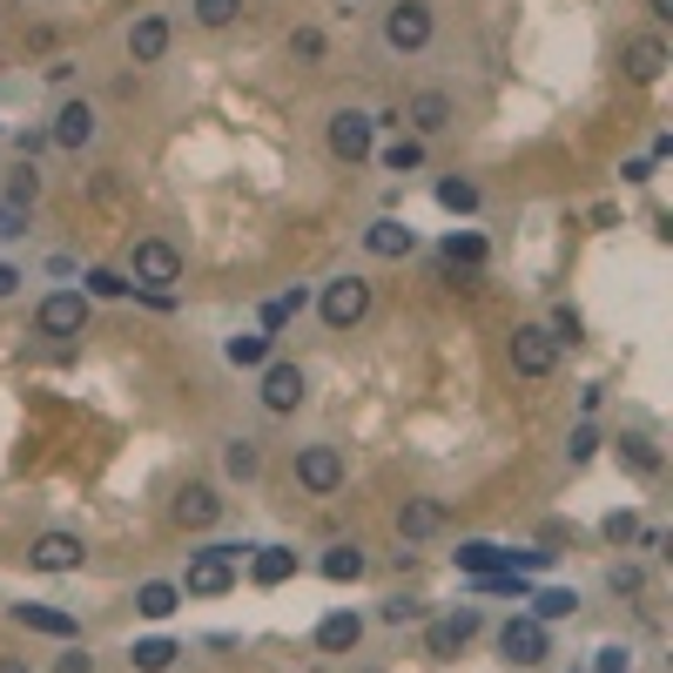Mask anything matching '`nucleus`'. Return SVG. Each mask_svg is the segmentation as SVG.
Here are the masks:
<instances>
[{
    "label": "nucleus",
    "instance_id": "423d86ee",
    "mask_svg": "<svg viewBox=\"0 0 673 673\" xmlns=\"http://www.w3.org/2000/svg\"><path fill=\"white\" fill-rule=\"evenodd\" d=\"M323 142H330V155H336V162H364V155L377 148V122H371V115H358V108H336V115H330V128H323Z\"/></svg>",
    "mask_w": 673,
    "mask_h": 673
},
{
    "label": "nucleus",
    "instance_id": "c756f323",
    "mask_svg": "<svg viewBox=\"0 0 673 673\" xmlns=\"http://www.w3.org/2000/svg\"><path fill=\"white\" fill-rule=\"evenodd\" d=\"M222 465H229V478L249 485V478L263 472V445H257V438H229V445H222Z\"/></svg>",
    "mask_w": 673,
    "mask_h": 673
},
{
    "label": "nucleus",
    "instance_id": "4c0bfd02",
    "mask_svg": "<svg viewBox=\"0 0 673 673\" xmlns=\"http://www.w3.org/2000/svg\"><path fill=\"white\" fill-rule=\"evenodd\" d=\"M8 203H14V209H34V203H41V176H34V162H21V176L8 183Z\"/></svg>",
    "mask_w": 673,
    "mask_h": 673
},
{
    "label": "nucleus",
    "instance_id": "412c9836",
    "mask_svg": "<svg viewBox=\"0 0 673 673\" xmlns=\"http://www.w3.org/2000/svg\"><path fill=\"white\" fill-rule=\"evenodd\" d=\"M364 566H371V559H364V546H358V539H336V546L317 559V572H323V579H336V586H358V579H364Z\"/></svg>",
    "mask_w": 673,
    "mask_h": 673
},
{
    "label": "nucleus",
    "instance_id": "c85d7f7f",
    "mask_svg": "<svg viewBox=\"0 0 673 673\" xmlns=\"http://www.w3.org/2000/svg\"><path fill=\"white\" fill-rule=\"evenodd\" d=\"M176 660H183V646H176V640H135V653H128V666H135V673H168Z\"/></svg>",
    "mask_w": 673,
    "mask_h": 673
},
{
    "label": "nucleus",
    "instance_id": "393cba45",
    "mask_svg": "<svg viewBox=\"0 0 673 673\" xmlns=\"http://www.w3.org/2000/svg\"><path fill=\"white\" fill-rule=\"evenodd\" d=\"M505 566H512V552H505V546H491V539H465L458 546V572H505Z\"/></svg>",
    "mask_w": 673,
    "mask_h": 673
},
{
    "label": "nucleus",
    "instance_id": "39448f33",
    "mask_svg": "<svg viewBox=\"0 0 673 673\" xmlns=\"http://www.w3.org/2000/svg\"><path fill=\"white\" fill-rule=\"evenodd\" d=\"M34 330L54 336V344L81 336V330H89V297H81V290H48V297L34 303Z\"/></svg>",
    "mask_w": 673,
    "mask_h": 673
},
{
    "label": "nucleus",
    "instance_id": "9b49d317",
    "mask_svg": "<svg viewBox=\"0 0 673 673\" xmlns=\"http://www.w3.org/2000/svg\"><path fill=\"white\" fill-rule=\"evenodd\" d=\"M397 128H411L417 142H425V135H445V128H452V95H445V89H417V95L404 102Z\"/></svg>",
    "mask_w": 673,
    "mask_h": 673
},
{
    "label": "nucleus",
    "instance_id": "dca6fc26",
    "mask_svg": "<svg viewBox=\"0 0 673 673\" xmlns=\"http://www.w3.org/2000/svg\"><path fill=\"white\" fill-rule=\"evenodd\" d=\"M472 633H478V613H445V620H432V627H425V660H452Z\"/></svg>",
    "mask_w": 673,
    "mask_h": 673
},
{
    "label": "nucleus",
    "instance_id": "a211bd4d",
    "mask_svg": "<svg viewBox=\"0 0 673 673\" xmlns=\"http://www.w3.org/2000/svg\"><path fill=\"white\" fill-rule=\"evenodd\" d=\"M168 54V21L162 14H135V28H128V61L135 68H155Z\"/></svg>",
    "mask_w": 673,
    "mask_h": 673
},
{
    "label": "nucleus",
    "instance_id": "3c124183",
    "mask_svg": "<svg viewBox=\"0 0 673 673\" xmlns=\"http://www.w3.org/2000/svg\"><path fill=\"white\" fill-rule=\"evenodd\" d=\"M646 14L653 21H673V0H646Z\"/></svg>",
    "mask_w": 673,
    "mask_h": 673
},
{
    "label": "nucleus",
    "instance_id": "473e14b6",
    "mask_svg": "<svg viewBox=\"0 0 673 673\" xmlns=\"http://www.w3.org/2000/svg\"><path fill=\"white\" fill-rule=\"evenodd\" d=\"M438 209H452V216H472V209H478V183H465V176H445V183H438Z\"/></svg>",
    "mask_w": 673,
    "mask_h": 673
},
{
    "label": "nucleus",
    "instance_id": "a18cd8bd",
    "mask_svg": "<svg viewBox=\"0 0 673 673\" xmlns=\"http://www.w3.org/2000/svg\"><path fill=\"white\" fill-rule=\"evenodd\" d=\"M54 673H95V660H89V646H68V653L54 660Z\"/></svg>",
    "mask_w": 673,
    "mask_h": 673
},
{
    "label": "nucleus",
    "instance_id": "7ed1b4c3",
    "mask_svg": "<svg viewBox=\"0 0 673 673\" xmlns=\"http://www.w3.org/2000/svg\"><path fill=\"white\" fill-rule=\"evenodd\" d=\"M236 559H242V546H209V552H196L189 572H183V593H189V600H222L229 586H236Z\"/></svg>",
    "mask_w": 673,
    "mask_h": 673
},
{
    "label": "nucleus",
    "instance_id": "4be33fe9",
    "mask_svg": "<svg viewBox=\"0 0 673 673\" xmlns=\"http://www.w3.org/2000/svg\"><path fill=\"white\" fill-rule=\"evenodd\" d=\"M358 640H364L358 613H323L317 620V653H358Z\"/></svg>",
    "mask_w": 673,
    "mask_h": 673
},
{
    "label": "nucleus",
    "instance_id": "e433bc0d",
    "mask_svg": "<svg viewBox=\"0 0 673 673\" xmlns=\"http://www.w3.org/2000/svg\"><path fill=\"white\" fill-rule=\"evenodd\" d=\"M189 14H196L203 28H229V21L242 14V0H189Z\"/></svg>",
    "mask_w": 673,
    "mask_h": 673
},
{
    "label": "nucleus",
    "instance_id": "79ce46f5",
    "mask_svg": "<svg viewBox=\"0 0 673 673\" xmlns=\"http://www.w3.org/2000/svg\"><path fill=\"white\" fill-rule=\"evenodd\" d=\"M593 673H633V646H600L593 653Z\"/></svg>",
    "mask_w": 673,
    "mask_h": 673
},
{
    "label": "nucleus",
    "instance_id": "ddd939ff",
    "mask_svg": "<svg viewBox=\"0 0 673 673\" xmlns=\"http://www.w3.org/2000/svg\"><path fill=\"white\" fill-rule=\"evenodd\" d=\"M81 559H89L81 532H41V539L28 546V566H34V572H81Z\"/></svg>",
    "mask_w": 673,
    "mask_h": 673
},
{
    "label": "nucleus",
    "instance_id": "a19ab883",
    "mask_svg": "<svg viewBox=\"0 0 673 673\" xmlns=\"http://www.w3.org/2000/svg\"><path fill=\"white\" fill-rule=\"evenodd\" d=\"M600 532H607V546H633L640 519H633V512H607V519H600Z\"/></svg>",
    "mask_w": 673,
    "mask_h": 673
},
{
    "label": "nucleus",
    "instance_id": "ea45409f",
    "mask_svg": "<svg viewBox=\"0 0 673 673\" xmlns=\"http://www.w3.org/2000/svg\"><path fill=\"white\" fill-rule=\"evenodd\" d=\"M566 458H572V465H593V458H600V432H593V425H579V432L566 438Z\"/></svg>",
    "mask_w": 673,
    "mask_h": 673
},
{
    "label": "nucleus",
    "instance_id": "a878e982",
    "mask_svg": "<svg viewBox=\"0 0 673 673\" xmlns=\"http://www.w3.org/2000/svg\"><path fill=\"white\" fill-rule=\"evenodd\" d=\"M176 607H183V586H168V579H148L142 593H135V613L142 620H168Z\"/></svg>",
    "mask_w": 673,
    "mask_h": 673
},
{
    "label": "nucleus",
    "instance_id": "aec40b11",
    "mask_svg": "<svg viewBox=\"0 0 673 673\" xmlns=\"http://www.w3.org/2000/svg\"><path fill=\"white\" fill-rule=\"evenodd\" d=\"M445 526V505L438 498H404L397 505V539H432Z\"/></svg>",
    "mask_w": 673,
    "mask_h": 673
},
{
    "label": "nucleus",
    "instance_id": "f704fd0d",
    "mask_svg": "<svg viewBox=\"0 0 673 673\" xmlns=\"http://www.w3.org/2000/svg\"><path fill=\"white\" fill-rule=\"evenodd\" d=\"M297 310H303V290H283V297H270V303H263V336H277V330H283Z\"/></svg>",
    "mask_w": 673,
    "mask_h": 673
},
{
    "label": "nucleus",
    "instance_id": "6e6552de",
    "mask_svg": "<svg viewBox=\"0 0 673 673\" xmlns=\"http://www.w3.org/2000/svg\"><path fill=\"white\" fill-rule=\"evenodd\" d=\"M498 653L512 660V666H539V660H552V633H546L532 613H519V620L498 627Z\"/></svg>",
    "mask_w": 673,
    "mask_h": 673
},
{
    "label": "nucleus",
    "instance_id": "2eb2a0df",
    "mask_svg": "<svg viewBox=\"0 0 673 673\" xmlns=\"http://www.w3.org/2000/svg\"><path fill=\"white\" fill-rule=\"evenodd\" d=\"M95 128H102V122H95V108H89V102H61V108H54L48 142H54V148H68V155H81V148L95 142Z\"/></svg>",
    "mask_w": 673,
    "mask_h": 673
},
{
    "label": "nucleus",
    "instance_id": "8fccbe9b",
    "mask_svg": "<svg viewBox=\"0 0 673 673\" xmlns=\"http://www.w3.org/2000/svg\"><path fill=\"white\" fill-rule=\"evenodd\" d=\"M0 673H34V666H28L21 653H0Z\"/></svg>",
    "mask_w": 673,
    "mask_h": 673
},
{
    "label": "nucleus",
    "instance_id": "37998d69",
    "mask_svg": "<svg viewBox=\"0 0 673 673\" xmlns=\"http://www.w3.org/2000/svg\"><path fill=\"white\" fill-rule=\"evenodd\" d=\"M607 586H613L620 600H640V586H646V579H640V566H613V572H607Z\"/></svg>",
    "mask_w": 673,
    "mask_h": 673
},
{
    "label": "nucleus",
    "instance_id": "f8f14e48",
    "mask_svg": "<svg viewBox=\"0 0 673 673\" xmlns=\"http://www.w3.org/2000/svg\"><path fill=\"white\" fill-rule=\"evenodd\" d=\"M168 519H176L183 532H203V526H216V519H222V498H216V485L189 478V485L176 491V505H168Z\"/></svg>",
    "mask_w": 673,
    "mask_h": 673
},
{
    "label": "nucleus",
    "instance_id": "09e8293b",
    "mask_svg": "<svg viewBox=\"0 0 673 673\" xmlns=\"http://www.w3.org/2000/svg\"><path fill=\"white\" fill-rule=\"evenodd\" d=\"M14 290H21V270H14V263H0V297H14Z\"/></svg>",
    "mask_w": 673,
    "mask_h": 673
},
{
    "label": "nucleus",
    "instance_id": "c9c22d12",
    "mask_svg": "<svg viewBox=\"0 0 673 673\" xmlns=\"http://www.w3.org/2000/svg\"><path fill=\"white\" fill-rule=\"evenodd\" d=\"M81 283H89V290H81V297H89V303H95V297H128V290H135V283H128L122 270H89V277H81Z\"/></svg>",
    "mask_w": 673,
    "mask_h": 673
},
{
    "label": "nucleus",
    "instance_id": "c03bdc74",
    "mask_svg": "<svg viewBox=\"0 0 673 673\" xmlns=\"http://www.w3.org/2000/svg\"><path fill=\"white\" fill-rule=\"evenodd\" d=\"M14 236H28V209H14V203H0V242H14Z\"/></svg>",
    "mask_w": 673,
    "mask_h": 673
},
{
    "label": "nucleus",
    "instance_id": "9d476101",
    "mask_svg": "<svg viewBox=\"0 0 673 673\" xmlns=\"http://www.w3.org/2000/svg\"><path fill=\"white\" fill-rule=\"evenodd\" d=\"M303 391H310V377H303L297 364H263V384H257V404H263L270 417H290V411L303 404Z\"/></svg>",
    "mask_w": 673,
    "mask_h": 673
},
{
    "label": "nucleus",
    "instance_id": "58836bf2",
    "mask_svg": "<svg viewBox=\"0 0 673 673\" xmlns=\"http://www.w3.org/2000/svg\"><path fill=\"white\" fill-rule=\"evenodd\" d=\"M546 330H552V344H579V336H586V317H579V310H566V303H559V310H552V323H546Z\"/></svg>",
    "mask_w": 673,
    "mask_h": 673
},
{
    "label": "nucleus",
    "instance_id": "7c9ffc66",
    "mask_svg": "<svg viewBox=\"0 0 673 673\" xmlns=\"http://www.w3.org/2000/svg\"><path fill=\"white\" fill-rule=\"evenodd\" d=\"M377 162L391 168V176H411V168L425 162V142H417V135H397L391 148H377Z\"/></svg>",
    "mask_w": 673,
    "mask_h": 673
},
{
    "label": "nucleus",
    "instance_id": "4468645a",
    "mask_svg": "<svg viewBox=\"0 0 673 673\" xmlns=\"http://www.w3.org/2000/svg\"><path fill=\"white\" fill-rule=\"evenodd\" d=\"M666 61H673V54H666V41H660V34H633V41H627V54H620V68H627L633 89H653V81L666 74Z\"/></svg>",
    "mask_w": 673,
    "mask_h": 673
},
{
    "label": "nucleus",
    "instance_id": "f257e3e1",
    "mask_svg": "<svg viewBox=\"0 0 673 673\" xmlns=\"http://www.w3.org/2000/svg\"><path fill=\"white\" fill-rule=\"evenodd\" d=\"M432 34H438L432 0H391V14H384V48L391 54H425Z\"/></svg>",
    "mask_w": 673,
    "mask_h": 673
},
{
    "label": "nucleus",
    "instance_id": "b1692460",
    "mask_svg": "<svg viewBox=\"0 0 673 673\" xmlns=\"http://www.w3.org/2000/svg\"><path fill=\"white\" fill-rule=\"evenodd\" d=\"M270 344H277V336L242 330V336H229V344H222V358H229L236 371H263V364H270Z\"/></svg>",
    "mask_w": 673,
    "mask_h": 673
},
{
    "label": "nucleus",
    "instance_id": "6ab92c4d",
    "mask_svg": "<svg viewBox=\"0 0 673 673\" xmlns=\"http://www.w3.org/2000/svg\"><path fill=\"white\" fill-rule=\"evenodd\" d=\"M28 633H48V640H74L81 633V620L74 613H61V607H34V600H21V607H8Z\"/></svg>",
    "mask_w": 673,
    "mask_h": 673
},
{
    "label": "nucleus",
    "instance_id": "de8ad7c7",
    "mask_svg": "<svg viewBox=\"0 0 673 673\" xmlns=\"http://www.w3.org/2000/svg\"><path fill=\"white\" fill-rule=\"evenodd\" d=\"M620 176H627V183H653V155H633V162L620 168Z\"/></svg>",
    "mask_w": 673,
    "mask_h": 673
},
{
    "label": "nucleus",
    "instance_id": "f3484780",
    "mask_svg": "<svg viewBox=\"0 0 673 673\" xmlns=\"http://www.w3.org/2000/svg\"><path fill=\"white\" fill-rule=\"evenodd\" d=\"M364 249H371V257H411V249H417V229L411 222H397V216H377L371 229H364Z\"/></svg>",
    "mask_w": 673,
    "mask_h": 673
},
{
    "label": "nucleus",
    "instance_id": "cd10ccee",
    "mask_svg": "<svg viewBox=\"0 0 673 673\" xmlns=\"http://www.w3.org/2000/svg\"><path fill=\"white\" fill-rule=\"evenodd\" d=\"M485 257H491L485 236H472V229H452V236H445V263H452V270H485Z\"/></svg>",
    "mask_w": 673,
    "mask_h": 673
},
{
    "label": "nucleus",
    "instance_id": "f03ea898",
    "mask_svg": "<svg viewBox=\"0 0 673 673\" xmlns=\"http://www.w3.org/2000/svg\"><path fill=\"white\" fill-rule=\"evenodd\" d=\"M128 283H135V290H168V283H183V249L162 242V236H142L135 257H128Z\"/></svg>",
    "mask_w": 673,
    "mask_h": 673
},
{
    "label": "nucleus",
    "instance_id": "1a4fd4ad",
    "mask_svg": "<svg viewBox=\"0 0 673 673\" xmlns=\"http://www.w3.org/2000/svg\"><path fill=\"white\" fill-rule=\"evenodd\" d=\"M552 364H559L552 330H546V323H519V330H512V371H519V377H552Z\"/></svg>",
    "mask_w": 673,
    "mask_h": 673
},
{
    "label": "nucleus",
    "instance_id": "5701e85b",
    "mask_svg": "<svg viewBox=\"0 0 673 673\" xmlns=\"http://www.w3.org/2000/svg\"><path fill=\"white\" fill-rule=\"evenodd\" d=\"M249 579H257V586L297 579V552H290V546H257V552H249Z\"/></svg>",
    "mask_w": 673,
    "mask_h": 673
},
{
    "label": "nucleus",
    "instance_id": "bb28decb",
    "mask_svg": "<svg viewBox=\"0 0 673 673\" xmlns=\"http://www.w3.org/2000/svg\"><path fill=\"white\" fill-rule=\"evenodd\" d=\"M526 600H532V620H539V627L579 613V593H572V586H546V593H526Z\"/></svg>",
    "mask_w": 673,
    "mask_h": 673
},
{
    "label": "nucleus",
    "instance_id": "20e7f679",
    "mask_svg": "<svg viewBox=\"0 0 673 673\" xmlns=\"http://www.w3.org/2000/svg\"><path fill=\"white\" fill-rule=\"evenodd\" d=\"M317 317H323L330 330H358V323L371 317V283H364V277H330L323 297H317Z\"/></svg>",
    "mask_w": 673,
    "mask_h": 673
},
{
    "label": "nucleus",
    "instance_id": "2f4dec72",
    "mask_svg": "<svg viewBox=\"0 0 673 673\" xmlns=\"http://www.w3.org/2000/svg\"><path fill=\"white\" fill-rule=\"evenodd\" d=\"M613 445H620V458H627L640 478H653V472H660V452H653V438H640V432H620Z\"/></svg>",
    "mask_w": 673,
    "mask_h": 673
},
{
    "label": "nucleus",
    "instance_id": "49530a36",
    "mask_svg": "<svg viewBox=\"0 0 673 673\" xmlns=\"http://www.w3.org/2000/svg\"><path fill=\"white\" fill-rule=\"evenodd\" d=\"M384 620H391V627H404V620H425V607H417V600H391V607H384Z\"/></svg>",
    "mask_w": 673,
    "mask_h": 673
},
{
    "label": "nucleus",
    "instance_id": "0eeeda50",
    "mask_svg": "<svg viewBox=\"0 0 673 673\" xmlns=\"http://www.w3.org/2000/svg\"><path fill=\"white\" fill-rule=\"evenodd\" d=\"M297 485H303L310 498L344 491V452H336V445H303V452H297Z\"/></svg>",
    "mask_w": 673,
    "mask_h": 673
},
{
    "label": "nucleus",
    "instance_id": "72a5a7b5",
    "mask_svg": "<svg viewBox=\"0 0 673 673\" xmlns=\"http://www.w3.org/2000/svg\"><path fill=\"white\" fill-rule=\"evenodd\" d=\"M330 54V41H323V28H290V61H303V68H317Z\"/></svg>",
    "mask_w": 673,
    "mask_h": 673
}]
</instances>
